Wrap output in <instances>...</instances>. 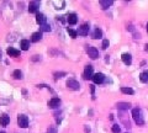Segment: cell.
Wrapping results in <instances>:
<instances>
[{
	"instance_id": "cell-1",
	"label": "cell",
	"mask_w": 148,
	"mask_h": 133,
	"mask_svg": "<svg viewBox=\"0 0 148 133\" xmlns=\"http://www.w3.org/2000/svg\"><path fill=\"white\" fill-rule=\"evenodd\" d=\"M132 116H133V120H135V122L138 126L144 125L143 116H142V112H141L139 108H133V110H132Z\"/></svg>"
},
{
	"instance_id": "cell-2",
	"label": "cell",
	"mask_w": 148,
	"mask_h": 133,
	"mask_svg": "<svg viewBox=\"0 0 148 133\" xmlns=\"http://www.w3.org/2000/svg\"><path fill=\"white\" fill-rule=\"evenodd\" d=\"M93 72H94V67L93 65H87L85 67V69H84V73H83V77L85 80H88V79H93Z\"/></svg>"
},
{
	"instance_id": "cell-3",
	"label": "cell",
	"mask_w": 148,
	"mask_h": 133,
	"mask_svg": "<svg viewBox=\"0 0 148 133\" xmlns=\"http://www.w3.org/2000/svg\"><path fill=\"white\" fill-rule=\"evenodd\" d=\"M87 53L89 54V57L92 59H96L99 57V51L95 47H93V46H87Z\"/></svg>"
},
{
	"instance_id": "cell-4",
	"label": "cell",
	"mask_w": 148,
	"mask_h": 133,
	"mask_svg": "<svg viewBox=\"0 0 148 133\" xmlns=\"http://www.w3.org/2000/svg\"><path fill=\"white\" fill-rule=\"evenodd\" d=\"M18 125L21 127V128H26V127H29V118H27V116H25V115H20V116L18 117Z\"/></svg>"
},
{
	"instance_id": "cell-5",
	"label": "cell",
	"mask_w": 148,
	"mask_h": 133,
	"mask_svg": "<svg viewBox=\"0 0 148 133\" xmlns=\"http://www.w3.org/2000/svg\"><path fill=\"white\" fill-rule=\"evenodd\" d=\"M67 88L70 89V90H79L80 89V84L77 80H74V79H69L67 82Z\"/></svg>"
},
{
	"instance_id": "cell-6",
	"label": "cell",
	"mask_w": 148,
	"mask_h": 133,
	"mask_svg": "<svg viewBox=\"0 0 148 133\" xmlns=\"http://www.w3.org/2000/svg\"><path fill=\"white\" fill-rule=\"evenodd\" d=\"M105 80V75L103 73H96L93 75V82L95 84H101Z\"/></svg>"
},
{
	"instance_id": "cell-7",
	"label": "cell",
	"mask_w": 148,
	"mask_h": 133,
	"mask_svg": "<svg viewBox=\"0 0 148 133\" xmlns=\"http://www.w3.org/2000/svg\"><path fill=\"white\" fill-rule=\"evenodd\" d=\"M59 103H61V100L58 99V97H53L48 101V107L49 108H56L59 106Z\"/></svg>"
},
{
	"instance_id": "cell-8",
	"label": "cell",
	"mask_w": 148,
	"mask_h": 133,
	"mask_svg": "<svg viewBox=\"0 0 148 133\" xmlns=\"http://www.w3.org/2000/svg\"><path fill=\"white\" fill-rule=\"evenodd\" d=\"M77 32H78V34H80V36H87V34L89 33V25H87V24L82 25Z\"/></svg>"
},
{
	"instance_id": "cell-9",
	"label": "cell",
	"mask_w": 148,
	"mask_h": 133,
	"mask_svg": "<svg viewBox=\"0 0 148 133\" xmlns=\"http://www.w3.org/2000/svg\"><path fill=\"white\" fill-rule=\"evenodd\" d=\"M46 21H47V17L44 16L43 14H37V15H36V22H37V24H39L41 26L44 25V24H46Z\"/></svg>"
},
{
	"instance_id": "cell-10",
	"label": "cell",
	"mask_w": 148,
	"mask_h": 133,
	"mask_svg": "<svg viewBox=\"0 0 148 133\" xmlns=\"http://www.w3.org/2000/svg\"><path fill=\"white\" fill-rule=\"evenodd\" d=\"M121 59L126 65H131V63H132V57H131V54H128V53H123L121 57Z\"/></svg>"
},
{
	"instance_id": "cell-11",
	"label": "cell",
	"mask_w": 148,
	"mask_h": 133,
	"mask_svg": "<svg viewBox=\"0 0 148 133\" xmlns=\"http://www.w3.org/2000/svg\"><path fill=\"white\" fill-rule=\"evenodd\" d=\"M53 5L57 10H62V9L65 8V1L64 0H54L53 1Z\"/></svg>"
},
{
	"instance_id": "cell-12",
	"label": "cell",
	"mask_w": 148,
	"mask_h": 133,
	"mask_svg": "<svg viewBox=\"0 0 148 133\" xmlns=\"http://www.w3.org/2000/svg\"><path fill=\"white\" fill-rule=\"evenodd\" d=\"M67 21H68V24H70V25H75V24L78 22V17H77L75 14H69V15L67 16Z\"/></svg>"
},
{
	"instance_id": "cell-13",
	"label": "cell",
	"mask_w": 148,
	"mask_h": 133,
	"mask_svg": "<svg viewBox=\"0 0 148 133\" xmlns=\"http://www.w3.org/2000/svg\"><path fill=\"white\" fill-rule=\"evenodd\" d=\"M99 4H100V6H101V9H107V8H110L111 5L113 4V1L112 0H100L99 1Z\"/></svg>"
},
{
	"instance_id": "cell-14",
	"label": "cell",
	"mask_w": 148,
	"mask_h": 133,
	"mask_svg": "<svg viewBox=\"0 0 148 133\" xmlns=\"http://www.w3.org/2000/svg\"><path fill=\"white\" fill-rule=\"evenodd\" d=\"M116 107H117V110L125 111V110H128V108L131 107V103H128V102H118V103H116Z\"/></svg>"
},
{
	"instance_id": "cell-15",
	"label": "cell",
	"mask_w": 148,
	"mask_h": 133,
	"mask_svg": "<svg viewBox=\"0 0 148 133\" xmlns=\"http://www.w3.org/2000/svg\"><path fill=\"white\" fill-rule=\"evenodd\" d=\"M9 122H10V117L8 116V115H1L0 116V125L1 126H8L9 125Z\"/></svg>"
},
{
	"instance_id": "cell-16",
	"label": "cell",
	"mask_w": 148,
	"mask_h": 133,
	"mask_svg": "<svg viewBox=\"0 0 148 133\" xmlns=\"http://www.w3.org/2000/svg\"><path fill=\"white\" fill-rule=\"evenodd\" d=\"M38 6H39L38 1H32V3H30L29 11H30V13H36V11H37V9H38Z\"/></svg>"
},
{
	"instance_id": "cell-17",
	"label": "cell",
	"mask_w": 148,
	"mask_h": 133,
	"mask_svg": "<svg viewBox=\"0 0 148 133\" xmlns=\"http://www.w3.org/2000/svg\"><path fill=\"white\" fill-rule=\"evenodd\" d=\"M8 54H9L10 57H19L20 56V51L15 49L14 47H9L8 48Z\"/></svg>"
},
{
	"instance_id": "cell-18",
	"label": "cell",
	"mask_w": 148,
	"mask_h": 133,
	"mask_svg": "<svg viewBox=\"0 0 148 133\" xmlns=\"http://www.w3.org/2000/svg\"><path fill=\"white\" fill-rule=\"evenodd\" d=\"M41 38H42V33L41 32H35L31 36V41L32 42H38V41H41Z\"/></svg>"
},
{
	"instance_id": "cell-19",
	"label": "cell",
	"mask_w": 148,
	"mask_h": 133,
	"mask_svg": "<svg viewBox=\"0 0 148 133\" xmlns=\"http://www.w3.org/2000/svg\"><path fill=\"white\" fill-rule=\"evenodd\" d=\"M139 80L142 83H148V70H144L139 75Z\"/></svg>"
},
{
	"instance_id": "cell-20",
	"label": "cell",
	"mask_w": 148,
	"mask_h": 133,
	"mask_svg": "<svg viewBox=\"0 0 148 133\" xmlns=\"http://www.w3.org/2000/svg\"><path fill=\"white\" fill-rule=\"evenodd\" d=\"M21 48H22V51H27V49L30 48V41L22 39L21 41Z\"/></svg>"
},
{
	"instance_id": "cell-21",
	"label": "cell",
	"mask_w": 148,
	"mask_h": 133,
	"mask_svg": "<svg viewBox=\"0 0 148 133\" xmlns=\"http://www.w3.org/2000/svg\"><path fill=\"white\" fill-rule=\"evenodd\" d=\"M103 37V32H101V30H99V28H96L95 31H94V33H93V38L94 39H99Z\"/></svg>"
},
{
	"instance_id": "cell-22",
	"label": "cell",
	"mask_w": 148,
	"mask_h": 133,
	"mask_svg": "<svg viewBox=\"0 0 148 133\" xmlns=\"http://www.w3.org/2000/svg\"><path fill=\"white\" fill-rule=\"evenodd\" d=\"M121 91L123 92V94H127V95H132V94H135V91H133V89H131V88H121Z\"/></svg>"
},
{
	"instance_id": "cell-23",
	"label": "cell",
	"mask_w": 148,
	"mask_h": 133,
	"mask_svg": "<svg viewBox=\"0 0 148 133\" xmlns=\"http://www.w3.org/2000/svg\"><path fill=\"white\" fill-rule=\"evenodd\" d=\"M14 78H15V79H22V73H21V70H19V69H16V70H15V72H14Z\"/></svg>"
},
{
	"instance_id": "cell-24",
	"label": "cell",
	"mask_w": 148,
	"mask_h": 133,
	"mask_svg": "<svg viewBox=\"0 0 148 133\" xmlns=\"http://www.w3.org/2000/svg\"><path fill=\"white\" fill-rule=\"evenodd\" d=\"M41 31H43V32H49V31H51V26L48 25V24H44V25L41 26Z\"/></svg>"
},
{
	"instance_id": "cell-25",
	"label": "cell",
	"mask_w": 148,
	"mask_h": 133,
	"mask_svg": "<svg viewBox=\"0 0 148 133\" xmlns=\"http://www.w3.org/2000/svg\"><path fill=\"white\" fill-rule=\"evenodd\" d=\"M67 31H68V33H69L70 37H73V38H75V37L78 36V32H77V31H74V30H72V28H68Z\"/></svg>"
},
{
	"instance_id": "cell-26",
	"label": "cell",
	"mask_w": 148,
	"mask_h": 133,
	"mask_svg": "<svg viewBox=\"0 0 148 133\" xmlns=\"http://www.w3.org/2000/svg\"><path fill=\"white\" fill-rule=\"evenodd\" d=\"M121 132V128L118 125H113L112 126V133H120Z\"/></svg>"
},
{
	"instance_id": "cell-27",
	"label": "cell",
	"mask_w": 148,
	"mask_h": 133,
	"mask_svg": "<svg viewBox=\"0 0 148 133\" xmlns=\"http://www.w3.org/2000/svg\"><path fill=\"white\" fill-rule=\"evenodd\" d=\"M53 75H54V79H56V80H57V79H59V78L64 77V75H65V73H64V72H59V73H54V74H53Z\"/></svg>"
},
{
	"instance_id": "cell-28",
	"label": "cell",
	"mask_w": 148,
	"mask_h": 133,
	"mask_svg": "<svg viewBox=\"0 0 148 133\" xmlns=\"http://www.w3.org/2000/svg\"><path fill=\"white\" fill-rule=\"evenodd\" d=\"M101 47H103V49H106V48L109 47V39H104V41H103V46H101Z\"/></svg>"
},
{
	"instance_id": "cell-29",
	"label": "cell",
	"mask_w": 148,
	"mask_h": 133,
	"mask_svg": "<svg viewBox=\"0 0 148 133\" xmlns=\"http://www.w3.org/2000/svg\"><path fill=\"white\" fill-rule=\"evenodd\" d=\"M47 133H57V127H49Z\"/></svg>"
},
{
	"instance_id": "cell-30",
	"label": "cell",
	"mask_w": 148,
	"mask_h": 133,
	"mask_svg": "<svg viewBox=\"0 0 148 133\" xmlns=\"http://www.w3.org/2000/svg\"><path fill=\"white\" fill-rule=\"evenodd\" d=\"M32 60L33 62H38V60H41V56H33L32 57Z\"/></svg>"
},
{
	"instance_id": "cell-31",
	"label": "cell",
	"mask_w": 148,
	"mask_h": 133,
	"mask_svg": "<svg viewBox=\"0 0 148 133\" xmlns=\"http://www.w3.org/2000/svg\"><path fill=\"white\" fill-rule=\"evenodd\" d=\"M92 86V94L94 95V91H95V88H94V85H90Z\"/></svg>"
},
{
	"instance_id": "cell-32",
	"label": "cell",
	"mask_w": 148,
	"mask_h": 133,
	"mask_svg": "<svg viewBox=\"0 0 148 133\" xmlns=\"http://www.w3.org/2000/svg\"><path fill=\"white\" fill-rule=\"evenodd\" d=\"M144 49H146V52H148V43L146 44V46H144Z\"/></svg>"
},
{
	"instance_id": "cell-33",
	"label": "cell",
	"mask_w": 148,
	"mask_h": 133,
	"mask_svg": "<svg viewBox=\"0 0 148 133\" xmlns=\"http://www.w3.org/2000/svg\"><path fill=\"white\" fill-rule=\"evenodd\" d=\"M0 59H1V51H0Z\"/></svg>"
},
{
	"instance_id": "cell-34",
	"label": "cell",
	"mask_w": 148,
	"mask_h": 133,
	"mask_svg": "<svg viewBox=\"0 0 148 133\" xmlns=\"http://www.w3.org/2000/svg\"><path fill=\"white\" fill-rule=\"evenodd\" d=\"M0 133H5V132H4V131H1V132H0Z\"/></svg>"
},
{
	"instance_id": "cell-35",
	"label": "cell",
	"mask_w": 148,
	"mask_h": 133,
	"mask_svg": "<svg viewBox=\"0 0 148 133\" xmlns=\"http://www.w3.org/2000/svg\"><path fill=\"white\" fill-rule=\"evenodd\" d=\"M147 31H148V24H147Z\"/></svg>"
}]
</instances>
